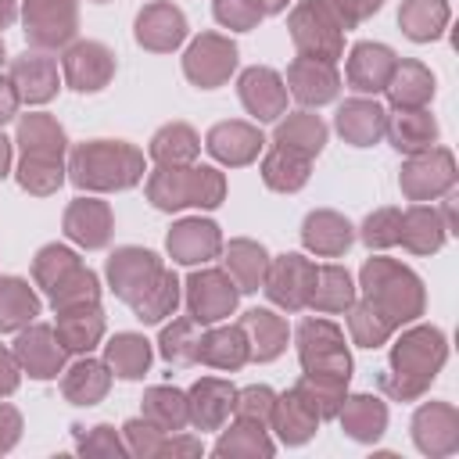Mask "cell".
I'll return each instance as SVG.
<instances>
[{"label": "cell", "instance_id": "cell-41", "mask_svg": "<svg viewBox=\"0 0 459 459\" xmlns=\"http://www.w3.org/2000/svg\"><path fill=\"white\" fill-rule=\"evenodd\" d=\"M305 176H308L305 154H294V151H287V147H280V151L265 161V179H269V186H276V190H298V186L305 183Z\"/></svg>", "mask_w": 459, "mask_h": 459}, {"label": "cell", "instance_id": "cell-55", "mask_svg": "<svg viewBox=\"0 0 459 459\" xmlns=\"http://www.w3.org/2000/svg\"><path fill=\"white\" fill-rule=\"evenodd\" d=\"M7 154H11V151H7V140L0 136V176H4V169H7Z\"/></svg>", "mask_w": 459, "mask_h": 459}, {"label": "cell", "instance_id": "cell-56", "mask_svg": "<svg viewBox=\"0 0 459 459\" xmlns=\"http://www.w3.org/2000/svg\"><path fill=\"white\" fill-rule=\"evenodd\" d=\"M0 57H4V43H0Z\"/></svg>", "mask_w": 459, "mask_h": 459}, {"label": "cell", "instance_id": "cell-32", "mask_svg": "<svg viewBox=\"0 0 459 459\" xmlns=\"http://www.w3.org/2000/svg\"><path fill=\"white\" fill-rule=\"evenodd\" d=\"M172 305H176V276L172 273H158L154 283H147L140 290V298L133 301V308L143 323H158L165 312H172Z\"/></svg>", "mask_w": 459, "mask_h": 459}, {"label": "cell", "instance_id": "cell-44", "mask_svg": "<svg viewBox=\"0 0 459 459\" xmlns=\"http://www.w3.org/2000/svg\"><path fill=\"white\" fill-rule=\"evenodd\" d=\"M230 265L240 273V280H244V290H255V283L262 280V273H265V251L262 247H255V244H247V240H237L233 247H230Z\"/></svg>", "mask_w": 459, "mask_h": 459}, {"label": "cell", "instance_id": "cell-25", "mask_svg": "<svg viewBox=\"0 0 459 459\" xmlns=\"http://www.w3.org/2000/svg\"><path fill=\"white\" fill-rule=\"evenodd\" d=\"M445 230L434 208H412L405 219V230H398V240H405L412 251H437L445 240Z\"/></svg>", "mask_w": 459, "mask_h": 459}, {"label": "cell", "instance_id": "cell-45", "mask_svg": "<svg viewBox=\"0 0 459 459\" xmlns=\"http://www.w3.org/2000/svg\"><path fill=\"white\" fill-rule=\"evenodd\" d=\"M351 333H355L359 344L373 348V344H380V341L391 333V323L380 316V308H373V305H359V308L351 312Z\"/></svg>", "mask_w": 459, "mask_h": 459}, {"label": "cell", "instance_id": "cell-36", "mask_svg": "<svg viewBox=\"0 0 459 459\" xmlns=\"http://www.w3.org/2000/svg\"><path fill=\"white\" fill-rule=\"evenodd\" d=\"M244 326L255 330V355H258V359L280 355V348H283V341H287V326H283L273 312L255 308V312L244 316Z\"/></svg>", "mask_w": 459, "mask_h": 459}, {"label": "cell", "instance_id": "cell-38", "mask_svg": "<svg viewBox=\"0 0 459 459\" xmlns=\"http://www.w3.org/2000/svg\"><path fill=\"white\" fill-rule=\"evenodd\" d=\"M143 416L154 420L158 430H176V427H183V420H186V402H183V394L172 391V387H154V391L147 394V402H143Z\"/></svg>", "mask_w": 459, "mask_h": 459}, {"label": "cell", "instance_id": "cell-29", "mask_svg": "<svg viewBox=\"0 0 459 459\" xmlns=\"http://www.w3.org/2000/svg\"><path fill=\"white\" fill-rule=\"evenodd\" d=\"M391 136H394V147H398V151L416 154V151H427V147L434 143L437 126H434V118H430L427 111H402V118L394 122Z\"/></svg>", "mask_w": 459, "mask_h": 459}, {"label": "cell", "instance_id": "cell-12", "mask_svg": "<svg viewBox=\"0 0 459 459\" xmlns=\"http://www.w3.org/2000/svg\"><path fill=\"white\" fill-rule=\"evenodd\" d=\"M183 32H186V22H183V14H179L176 7H169V4H154V7H147V11L136 18V39L147 43V47H154V50L176 47V43L183 39Z\"/></svg>", "mask_w": 459, "mask_h": 459}, {"label": "cell", "instance_id": "cell-17", "mask_svg": "<svg viewBox=\"0 0 459 459\" xmlns=\"http://www.w3.org/2000/svg\"><path fill=\"white\" fill-rule=\"evenodd\" d=\"M18 359L39 380L57 377V369H61V348L54 344V333L47 326H36V330L18 337Z\"/></svg>", "mask_w": 459, "mask_h": 459}, {"label": "cell", "instance_id": "cell-37", "mask_svg": "<svg viewBox=\"0 0 459 459\" xmlns=\"http://www.w3.org/2000/svg\"><path fill=\"white\" fill-rule=\"evenodd\" d=\"M197 359L212 362V366H240L247 359V344L240 330H219L208 341L197 344Z\"/></svg>", "mask_w": 459, "mask_h": 459}, {"label": "cell", "instance_id": "cell-54", "mask_svg": "<svg viewBox=\"0 0 459 459\" xmlns=\"http://www.w3.org/2000/svg\"><path fill=\"white\" fill-rule=\"evenodd\" d=\"M14 104H18V97H14L11 82H0V122H4V118H11Z\"/></svg>", "mask_w": 459, "mask_h": 459}, {"label": "cell", "instance_id": "cell-4", "mask_svg": "<svg viewBox=\"0 0 459 459\" xmlns=\"http://www.w3.org/2000/svg\"><path fill=\"white\" fill-rule=\"evenodd\" d=\"M194 176L183 179L179 169H161L151 179V197L158 208H179V204H219L222 179L212 169H190Z\"/></svg>", "mask_w": 459, "mask_h": 459}, {"label": "cell", "instance_id": "cell-34", "mask_svg": "<svg viewBox=\"0 0 459 459\" xmlns=\"http://www.w3.org/2000/svg\"><path fill=\"white\" fill-rule=\"evenodd\" d=\"M104 391H108V373H104L100 362H79V366H72V373L65 380V394L75 405H93Z\"/></svg>", "mask_w": 459, "mask_h": 459}, {"label": "cell", "instance_id": "cell-3", "mask_svg": "<svg viewBox=\"0 0 459 459\" xmlns=\"http://www.w3.org/2000/svg\"><path fill=\"white\" fill-rule=\"evenodd\" d=\"M72 179L79 186H129L140 176V158L136 151L111 143V140H93L75 151L72 161Z\"/></svg>", "mask_w": 459, "mask_h": 459}, {"label": "cell", "instance_id": "cell-30", "mask_svg": "<svg viewBox=\"0 0 459 459\" xmlns=\"http://www.w3.org/2000/svg\"><path fill=\"white\" fill-rule=\"evenodd\" d=\"M276 140H280V147H287V151L308 158V154H316V151L323 147L326 129H323V122H319L316 115H294L287 126H280Z\"/></svg>", "mask_w": 459, "mask_h": 459}, {"label": "cell", "instance_id": "cell-31", "mask_svg": "<svg viewBox=\"0 0 459 459\" xmlns=\"http://www.w3.org/2000/svg\"><path fill=\"white\" fill-rule=\"evenodd\" d=\"M54 65L47 61V57H39V54H25L18 65H14V82L22 86V97H29V100H47L50 93H54Z\"/></svg>", "mask_w": 459, "mask_h": 459}, {"label": "cell", "instance_id": "cell-33", "mask_svg": "<svg viewBox=\"0 0 459 459\" xmlns=\"http://www.w3.org/2000/svg\"><path fill=\"white\" fill-rule=\"evenodd\" d=\"M108 359H111V366H115L118 377H140L147 369V362H151V348L136 333H118L108 344Z\"/></svg>", "mask_w": 459, "mask_h": 459}, {"label": "cell", "instance_id": "cell-2", "mask_svg": "<svg viewBox=\"0 0 459 459\" xmlns=\"http://www.w3.org/2000/svg\"><path fill=\"white\" fill-rule=\"evenodd\" d=\"M391 362H394V369H398V377H402L398 384H394V380H384V384L391 387V394H398V398L420 394L423 384L434 380L437 366L445 362V337H441V330L420 326V330L405 333V337L398 341Z\"/></svg>", "mask_w": 459, "mask_h": 459}, {"label": "cell", "instance_id": "cell-47", "mask_svg": "<svg viewBox=\"0 0 459 459\" xmlns=\"http://www.w3.org/2000/svg\"><path fill=\"white\" fill-rule=\"evenodd\" d=\"M398 230H402V215L391 212V208H384V212H377V215L366 219L362 240H366L369 247H387V244L398 240Z\"/></svg>", "mask_w": 459, "mask_h": 459}, {"label": "cell", "instance_id": "cell-8", "mask_svg": "<svg viewBox=\"0 0 459 459\" xmlns=\"http://www.w3.org/2000/svg\"><path fill=\"white\" fill-rule=\"evenodd\" d=\"M233 301H237V290L222 273H197L190 280V308L197 323L222 319L233 308Z\"/></svg>", "mask_w": 459, "mask_h": 459}, {"label": "cell", "instance_id": "cell-13", "mask_svg": "<svg viewBox=\"0 0 459 459\" xmlns=\"http://www.w3.org/2000/svg\"><path fill=\"white\" fill-rule=\"evenodd\" d=\"M65 72L75 90H100L111 75V54L100 43H79L65 61Z\"/></svg>", "mask_w": 459, "mask_h": 459}, {"label": "cell", "instance_id": "cell-42", "mask_svg": "<svg viewBox=\"0 0 459 459\" xmlns=\"http://www.w3.org/2000/svg\"><path fill=\"white\" fill-rule=\"evenodd\" d=\"M154 158H161V161H186V158H194V151H197V140H194V133L186 129V126H169V129H161L158 136H154Z\"/></svg>", "mask_w": 459, "mask_h": 459}, {"label": "cell", "instance_id": "cell-15", "mask_svg": "<svg viewBox=\"0 0 459 459\" xmlns=\"http://www.w3.org/2000/svg\"><path fill=\"white\" fill-rule=\"evenodd\" d=\"M402 186H405L412 197H427V194L448 190V186H452V154H448V151H434L430 158H416V161L405 169Z\"/></svg>", "mask_w": 459, "mask_h": 459}, {"label": "cell", "instance_id": "cell-40", "mask_svg": "<svg viewBox=\"0 0 459 459\" xmlns=\"http://www.w3.org/2000/svg\"><path fill=\"white\" fill-rule=\"evenodd\" d=\"M22 140H25V154H43V158H57L65 147L61 129L43 115H32L22 122Z\"/></svg>", "mask_w": 459, "mask_h": 459}, {"label": "cell", "instance_id": "cell-43", "mask_svg": "<svg viewBox=\"0 0 459 459\" xmlns=\"http://www.w3.org/2000/svg\"><path fill=\"white\" fill-rule=\"evenodd\" d=\"M61 337L68 348H93V341L100 337V316L97 308L90 305L86 319H75V308H65L61 312Z\"/></svg>", "mask_w": 459, "mask_h": 459}, {"label": "cell", "instance_id": "cell-23", "mask_svg": "<svg viewBox=\"0 0 459 459\" xmlns=\"http://www.w3.org/2000/svg\"><path fill=\"white\" fill-rule=\"evenodd\" d=\"M398 22L412 39H434L441 36L448 22V4L445 0H405Z\"/></svg>", "mask_w": 459, "mask_h": 459}, {"label": "cell", "instance_id": "cell-35", "mask_svg": "<svg viewBox=\"0 0 459 459\" xmlns=\"http://www.w3.org/2000/svg\"><path fill=\"white\" fill-rule=\"evenodd\" d=\"M273 409H276V405H273ZM276 427H283V430H280L283 441L298 445V441H305V437L312 434V427H316V412H312V405L294 391V394L283 398V405L276 409Z\"/></svg>", "mask_w": 459, "mask_h": 459}, {"label": "cell", "instance_id": "cell-5", "mask_svg": "<svg viewBox=\"0 0 459 459\" xmlns=\"http://www.w3.org/2000/svg\"><path fill=\"white\" fill-rule=\"evenodd\" d=\"M25 32L36 43H65L75 25V4L72 0H29L25 4Z\"/></svg>", "mask_w": 459, "mask_h": 459}, {"label": "cell", "instance_id": "cell-49", "mask_svg": "<svg viewBox=\"0 0 459 459\" xmlns=\"http://www.w3.org/2000/svg\"><path fill=\"white\" fill-rule=\"evenodd\" d=\"M330 11H337V25H351L380 7V0H323Z\"/></svg>", "mask_w": 459, "mask_h": 459}, {"label": "cell", "instance_id": "cell-48", "mask_svg": "<svg viewBox=\"0 0 459 459\" xmlns=\"http://www.w3.org/2000/svg\"><path fill=\"white\" fill-rule=\"evenodd\" d=\"M240 416L244 420H255V416H269L273 412V391H265V387H247L244 394H240Z\"/></svg>", "mask_w": 459, "mask_h": 459}, {"label": "cell", "instance_id": "cell-24", "mask_svg": "<svg viewBox=\"0 0 459 459\" xmlns=\"http://www.w3.org/2000/svg\"><path fill=\"white\" fill-rule=\"evenodd\" d=\"M394 79H387L391 82V97H394V104L398 108H420V104H427V97L434 93V75L423 68V65H416V61H405L398 72H391Z\"/></svg>", "mask_w": 459, "mask_h": 459}, {"label": "cell", "instance_id": "cell-53", "mask_svg": "<svg viewBox=\"0 0 459 459\" xmlns=\"http://www.w3.org/2000/svg\"><path fill=\"white\" fill-rule=\"evenodd\" d=\"M93 437H97V441H82V452H93V448H111V452H118V441H115V430H111V427H97Z\"/></svg>", "mask_w": 459, "mask_h": 459}, {"label": "cell", "instance_id": "cell-9", "mask_svg": "<svg viewBox=\"0 0 459 459\" xmlns=\"http://www.w3.org/2000/svg\"><path fill=\"white\" fill-rule=\"evenodd\" d=\"M312 276L316 269L301 258V255H283L269 276V294L273 301L287 305V308H298L308 301V287H312Z\"/></svg>", "mask_w": 459, "mask_h": 459}, {"label": "cell", "instance_id": "cell-50", "mask_svg": "<svg viewBox=\"0 0 459 459\" xmlns=\"http://www.w3.org/2000/svg\"><path fill=\"white\" fill-rule=\"evenodd\" d=\"M240 434H244V427H240ZM247 434H251V448H255V452H269V448H273V445H269V441L262 437V427H255V423H247ZM237 445H240V441H237L233 434H226V437L219 441V455H230V452H233Z\"/></svg>", "mask_w": 459, "mask_h": 459}, {"label": "cell", "instance_id": "cell-19", "mask_svg": "<svg viewBox=\"0 0 459 459\" xmlns=\"http://www.w3.org/2000/svg\"><path fill=\"white\" fill-rule=\"evenodd\" d=\"M290 86L305 104H323V100H330L337 93V75H333L330 61L308 57V61H298L290 68Z\"/></svg>", "mask_w": 459, "mask_h": 459}, {"label": "cell", "instance_id": "cell-14", "mask_svg": "<svg viewBox=\"0 0 459 459\" xmlns=\"http://www.w3.org/2000/svg\"><path fill=\"white\" fill-rule=\"evenodd\" d=\"M169 251L179 262H204L219 251V230L201 219H186L169 233Z\"/></svg>", "mask_w": 459, "mask_h": 459}, {"label": "cell", "instance_id": "cell-11", "mask_svg": "<svg viewBox=\"0 0 459 459\" xmlns=\"http://www.w3.org/2000/svg\"><path fill=\"white\" fill-rule=\"evenodd\" d=\"M416 445L430 455H441V452H452L459 434H455V412L441 402H430L416 412Z\"/></svg>", "mask_w": 459, "mask_h": 459}, {"label": "cell", "instance_id": "cell-20", "mask_svg": "<svg viewBox=\"0 0 459 459\" xmlns=\"http://www.w3.org/2000/svg\"><path fill=\"white\" fill-rule=\"evenodd\" d=\"M65 230L72 240L86 244V247H97L108 240V230H111V215L100 201H75L68 208V219H65Z\"/></svg>", "mask_w": 459, "mask_h": 459}, {"label": "cell", "instance_id": "cell-1", "mask_svg": "<svg viewBox=\"0 0 459 459\" xmlns=\"http://www.w3.org/2000/svg\"><path fill=\"white\" fill-rule=\"evenodd\" d=\"M362 283H366L369 305L373 308H384L380 316L387 323H394V319L405 323V319L420 316L423 290H420V280L409 269H402V265H394L387 258H377V262H369L362 269Z\"/></svg>", "mask_w": 459, "mask_h": 459}, {"label": "cell", "instance_id": "cell-52", "mask_svg": "<svg viewBox=\"0 0 459 459\" xmlns=\"http://www.w3.org/2000/svg\"><path fill=\"white\" fill-rule=\"evenodd\" d=\"M14 384H18V369H14V359H11L7 351H0V394L14 391Z\"/></svg>", "mask_w": 459, "mask_h": 459}, {"label": "cell", "instance_id": "cell-22", "mask_svg": "<svg viewBox=\"0 0 459 459\" xmlns=\"http://www.w3.org/2000/svg\"><path fill=\"white\" fill-rule=\"evenodd\" d=\"M351 240V226L333 212H316L305 219V244L319 255H341Z\"/></svg>", "mask_w": 459, "mask_h": 459}, {"label": "cell", "instance_id": "cell-51", "mask_svg": "<svg viewBox=\"0 0 459 459\" xmlns=\"http://www.w3.org/2000/svg\"><path fill=\"white\" fill-rule=\"evenodd\" d=\"M14 437H18V412L7 409V405H0V452L11 448Z\"/></svg>", "mask_w": 459, "mask_h": 459}, {"label": "cell", "instance_id": "cell-6", "mask_svg": "<svg viewBox=\"0 0 459 459\" xmlns=\"http://www.w3.org/2000/svg\"><path fill=\"white\" fill-rule=\"evenodd\" d=\"M233 65H237V50H233V43H222L219 36L197 39L190 47V54H186V75L194 82H201V86L222 82L233 72Z\"/></svg>", "mask_w": 459, "mask_h": 459}, {"label": "cell", "instance_id": "cell-46", "mask_svg": "<svg viewBox=\"0 0 459 459\" xmlns=\"http://www.w3.org/2000/svg\"><path fill=\"white\" fill-rule=\"evenodd\" d=\"M197 337H194V326L190 323H176V326H169L165 333H161V355L169 359V362H190V359H197Z\"/></svg>", "mask_w": 459, "mask_h": 459}, {"label": "cell", "instance_id": "cell-27", "mask_svg": "<svg viewBox=\"0 0 459 459\" xmlns=\"http://www.w3.org/2000/svg\"><path fill=\"white\" fill-rule=\"evenodd\" d=\"M384 420H387L384 405H380L377 398H369V394L351 398L348 409H344V427H348V434L359 437V441L380 437V434H384Z\"/></svg>", "mask_w": 459, "mask_h": 459}, {"label": "cell", "instance_id": "cell-7", "mask_svg": "<svg viewBox=\"0 0 459 459\" xmlns=\"http://www.w3.org/2000/svg\"><path fill=\"white\" fill-rule=\"evenodd\" d=\"M158 273H161V269H158L154 255H151V251H140V247H126V251L111 255V262H108V276H111L115 290H118L126 301H136L140 290H143Z\"/></svg>", "mask_w": 459, "mask_h": 459}, {"label": "cell", "instance_id": "cell-21", "mask_svg": "<svg viewBox=\"0 0 459 459\" xmlns=\"http://www.w3.org/2000/svg\"><path fill=\"white\" fill-rule=\"evenodd\" d=\"M208 147H212L215 158H222L230 165H240V161H247L262 147V136L255 129L240 126V122H230V126H215L208 133Z\"/></svg>", "mask_w": 459, "mask_h": 459}, {"label": "cell", "instance_id": "cell-39", "mask_svg": "<svg viewBox=\"0 0 459 459\" xmlns=\"http://www.w3.org/2000/svg\"><path fill=\"white\" fill-rule=\"evenodd\" d=\"M316 280H319L323 287H319V290H316V287L308 290V301H312V305L337 312V308H344V305L351 301V283H348V273H344V269L323 265V269H316Z\"/></svg>", "mask_w": 459, "mask_h": 459}, {"label": "cell", "instance_id": "cell-18", "mask_svg": "<svg viewBox=\"0 0 459 459\" xmlns=\"http://www.w3.org/2000/svg\"><path fill=\"white\" fill-rule=\"evenodd\" d=\"M384 126H387L384 111H380L377 104H369V100H348V104L337 111V129H341L355 147L373 143V140L384 133Z\"/></svg>", "mask_w": 459, "mask_h": 459}, {"label": "cell", "instance_id": "cell-26", "mask_svg": "<svg viewBox=\"0 0 459 459\" xmlns=\"http://www.w3.org/2000/svg\"><path fill=\"white\" fill-rule=\"evenodd\" d=\"M230 409H233V387H226L219 380H201L194 387V423L197 427H215Z\"/></svg>", "mask_w": 459, "mask_h": 459}, {"label": "cell", "instance_id": "cell-10", "mask_svg": "<svg viewBox=\"0 0 459 459\" xmlns=\"http://www.w3.org/2000/svg\"><path fill=\"white\" fill-rule=\"evenodd\" d=\"M394 72V54L380 43H359L351 50V65H348V79L355 90L369 93V90H384L387 79Z\"/></svg>", "mask_w": 459, "mask_h": 459}, {"label": "cell", "instance_id": "cell-16", "mask_svg": "<svg viewBox=\"0 0 459 459\" xmlns=\"http://www.w3.org/2000/svg\"><path fill=\"white\" fill-rule=\"evenodd\" d=\"M240 97H244V104H247L258 118H276L280 108H283L280 75L269 72V68H251V72H244V79H240Z\"/></svg>", "mask_w": 459, "mask_h": 459}, {"label": "cell", "instance_id": "cell-28", "mask_svg": "<svg viewBox=\"0 0 459 459\" xmlns=\"http://www.w3.org/2000/svg\"><path fill=\"white\" fill-rule=\"evenodd\" d=\"M39 312V301L22 280H0V330H14Z\"/></svg>", "mask_w": 459, "mask_h": 459}]
</instances>
